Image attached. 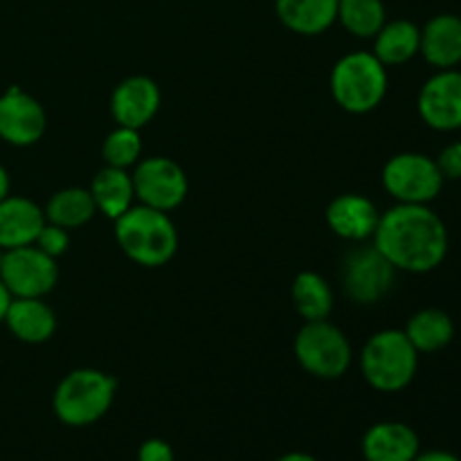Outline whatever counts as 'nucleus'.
<instances>
[{"mask_svg": "<svg viewBox=\"0 0 461 461\" xmlns=\"http://www.w3.org/2000/svg\"><path fill=\"white\" fill-rule=\"evenodd\" d=\"M372 239L385 259L403 273H432L448 255V230L428 205L396 203L381 214Z\"/></svg>", "mask_w": 461, "mask_h": 461, "instance_id": "nucleus-1", "label": "nucleus"}, {"mask_svg": "<svg viewBox=\"0 0 461 461\" xmlns=\"http://www.w3.org/2000/svg\"><path fill=\"white\" fill-rule=\"evenodd\" d=\"M115 239L122 252L144 268L169 264L178 252V230L169 212L133 205L115 221Z\"/></svg>", "mask_w": 461, "mask_h": 461, "instance_id": "nucleus-2", "label": "nucleus"}, {"mask_svg": "<svg viewBox=\"0 0 461 461\" xmlns=\"http://www.w3.org/2000/svg\"><path fill=\"white\" fill-rule=\"evenodd\" d=\"M117 381L99 369L81 367L61 378L52 396V410L68 428H86L106 417L115 401Z\"/></svg>", "mask_w": 461, "mask_h": 461, "instance_id": "nucleus-3", "label": "nucleus"}, {"mask_svg": "<svg viewBox=\"0 0 461 461\" xmlns=\"http://www.w3.org/2000/svg\"><path fill=\"white\" fill-rule=\"evenodd\" d=\"M419 369V351L408 340L405 331L385 329L365 342L360 351V372L365 381L383 394L405 390Z\"/></svg>", "mask_w": 461, "mask_h": 461, "instance_id": "nucleus-4", "label": "nucleus"}, {"mask_svg": "<svg viewBox=\"0 0 461 461\" xmlns=\"http://www.w3.org/2000/svg\"><path fill=\"white\" fill-rule=\"evenodd\" d=\"M331 95L338 106L354 115L372 113L387 95V68L374 52L345 54L331 70Z\"/></svg>", "mask_w": 461, "mask_h": 461, "instance_id": "nucleus-5", "label": "nucleus"}, {"mask_svg": "<svg viewBox=\"0 0 461 461\" xmlns=\"http://www.w3.org/2000/svg\"><path fill=\"white\" fill-rule=\"evenodd\" d=\"M297 363L315 378H340L351 365V345L345 333L329 320L306 322L293 342Z\"/></svg>", "mask_w": 461, "mask_h": 461, "instance_id": "nucleus-6", "label": "nucleus"}, {"mask_svg": "<svg viewBox=\"0 0 461 461\" xmlns=\"http://www.w3.org/2000/svg\"><path fill=\"white\" fill-rule=\"evenodd\" d=\"M383 187L396 203L405 205H428L435 201L444 187V176L435 158L426 153H396L383 167Z\"/></svg>", "mask_w": 461, "mask_h": 461, "instance_id": "nucleus-7", "label": "nucleus"}, {"mask_svg": "<svg viewBox=\"0 0 461 461\" xmlns=\"http://www.w3.org/2000/svg\"><path fill=\"white\" fill-rule=\"evenodd\" d=\"M396 268L376 246L354 248L342 264V288L356 304H376L394 286Z\"/></svg>", "mask_w": 461, "mask_h": 461, "instance_id": "nucleus-8", "label": "nucleus"}, {"mask_svg": "<svg viewBox=\"0 0 461 461\" xmlns=\"http://www.w3.org/2000/svg\"><path fill=\"white\" fill-rule=\"evenodd\" d=\"M131 178H133L135 198L140 201V205L171 212L183 205V201L187 198V176H185L183 167L171 158H144L135 165Z\"/></svg>", "mask_w": 461, "mask_h": 461, "instance_id": "nucleus-9", "label": "nucleus"}, {"mask_svg": "<svg viewBox=\"0 0 461 461\" xmlns=\"http://www.w3.org/2000/svg\"><path fill=\"white\" fill-rule=\"evenodd\" d=\"M0 282L12 297H45L59 282L57 259L36 246L5 250Z\"/></svg>", "mask_w": 461, "mask_h": 461, "instance_id": "nucleus-10", "label": "nucleus"}, {"mask_svg": "<svg viewBox=\"0 0 461 461\" xmlns=\"http://www.w3.org/2000/svg\"><path fill=\"white\" fill-rule=\"evenodd\" d=\"M48 115L39 99L18 86L0 95V140L12 147H32L43 138Z\"/></svg>", "mask_w": 461, "mask_h": 461, "instance_id": "nucleus-11", "label": "nucleus"}, {"mask_svg": "<svg viewBox=\"0 0 461 461\" xmlns=\"http://www.w3.org/2000/svg\"><path fill=\"white\" fill-rule=\"evenodd\" d=\"M421 120L430 129L450 133L461 129V72L439 70L421 86L417 99Z\"/></svg>", "mask_w": 461, "mask_h": 461, "instance_id": "nucleus-12", "label": "nucleus"}, {"mask_svg": "<svg viewBox=\"0 0 461 461\" xmlns=\"http://www.w3.org/2000/svg\"><path fill=\"white\" fill-rule=\"evenodd\" d=\"M162 95L153 79L144 75L120 81L111 95V113L117 126L144 129L160 111Z\"/></svg>", "mask_w": 461, "mask_h": 461, "instance_id": "nucleus-13", "label": "nucleus"}, {"mask_svg": "<svg viewBox=\"0 0 461 461\" xmlns=\"http://www.w3.org/2000/svg\"><path fill=\"white\" fill-rule=\"evenodd\" d=\"M381 214L372 198L363 194H342L327 207V223L345 241L365 243L374 237Z\"/></svg>", "mask_w": 461, "mask_h": 461, "instance_id": "nucleus-14", "label": "nucleus"}, {"mask_svg": "<svg viewBox=\"0 0 461 461\" xmlns=\"http://www.w3.org/2000/svg\"><path fill=\"white\" fill-rule=\"evenodd\" d=\"M421 450L414 428L401 421H378L363 437L365 461H412Z\"/></svg>", "mask_w": 461, "mask_h": 461, "instance_id": "nucleus-15", "label": "nucleus"}, {"mask_svg": "<svg viewBox=\"0 0 461 461\" xmlns=\"http://www.w3.org/2000/svg\"><path fill=\"white\" fill-rule=\"evenodd\" d=\"M45 212L25 196H12L0 201V248L34 246L36 237L43 230Z\"/></svg>", "mask_w": 461, "mask_h": 461, "instance_id": "nucleus-16", "label": "nucleus"}, {"mask_svg": "<svg viewBox=\"0 0 461 461\" xmlns=\"http://www.w3.org/2000/svg\"><path fill=\"white\" fill-rule=\"evenodd\" d=\"M12 336L25 345H43L57 331V315L43 297H12L5 322Z\"/></svg>", "mask_w": 461, "mask_h": 461, "instance_id": "nucleus-17", "label": "nucleus"}, {"mask_svg": "<svg viewBox=\"0 0 461 461\" xmlns=\"http://www.w3.org/2000/svg\"><path fill=\"white\" fill-rule=\"evenodd\" d=\"M430 66L450 70L461 63V18L455 14H437L421 27V48Z\"/></svg>", "mask_w": 461, "mask_h": 461, "instance_id": "nucleus-18", "label": "nucleus"}, {"mask_svg": "<svg viewBox=\"0 0 461 461\" xmlns=\"http://www.w3.org/2000/svg\"><path fill=\"white\" fill-rule=\"evenodd\" d=\"M275 12L295 34L318 36L338 21V0H275Z\"/></svg>", "mask_w": 461, "mask_h": 461, "instance_id": "nucleus-19", "label": "nucleus"}, {"mask_svg": "<svg viewBox=\"0 0 461 461\" xmlns=\"http://www.w3.org/2000/svg\"><path fill=\"white\" fill-rule=\"evenodd\" d=\"M90 194H93L97 212H102L111 221H117L133 207V178L131 174H126V169L106 165L95 174L93 183H90Z\"/></svg>", "mask_w": 461, "mask_h": 461, "instance_id": "nucleus-20", "label": "nucleus"}, {"mask_svg": "<svg viewBox=\"0 0 461 461\" xmlns=\"http://www.w3.org/2000/svg\"><path fill=\"white\" fill-rule=\"evenodd\" d=\"M421 48V30L412 21L385 23L376 36H374V57L383 66H403L414 59Z\"/></svg>", "mask_w": 461, "mask_h": 461, "instance_id": "nucleus-21", "label": "nucleus"}, {"mask_svg": "<svg viewBox=\"0 0 461 461\" xmlns=\"http://www.w3.org/2000/svg\"><path fill=\"white\" fill-rule=\"evenodd\" d=\"M403 331L419 354H435L453 342L455 322L446 311L423 309L408 320Z\"/></svg>", "mask_w": 461, "mask_h": 461, "instance_id": "nucleus-22", "label": "nucleus"}, {"mask_svg": "<svg viewBox=\"0 0 461 461\" xmlns=\"http://www.w3.org/2000/svg\"><path fill=\"white\" fill-rule=\"evenodd\" d=\"M43 212L48 223L59 225L63 230H75L93 221V216L97 214V205H95L90 189L66 187L52 194Z\"/></svg>", "mask_w": 461, "mask_h": 461, "instance_id": "nucleus-23", "label": "nucleus"}, {"mask_svg": "<svg viewBox=\"0 0 461 461\" xmlns=\"http://www.w3.org/2000/svg\"><path fill=\"white\" fill-rule=\"evenodd\" d=\"M293 306L306 322L329 320L333 311V291L322 275L304 270L293 282Z\"/></svg>", "mask_w": 461, "mask_h": 461, "instance_id": "nucleus-24", "label": "nucleus"}, {"mask_svg": "<svg viewBox=\"0 0 461 461\" xmlns=\"http://www.w3.org/2000/svg\"><path fill=\"white\" fill-rule=\"evenodd\" d=\"M338 21L356 39H374L385 25L383 0H338Z\"/></svg>", "mask_w": 461, "mask_h": 461, "instance_id": "nucleus-25", "label": "nucleus"}, {"mask_svg": "<svg viewBox=\"0 0 461 461\" xmlns=\"http://www.w3.org/2000/svg\"><path fill=\"white\" fill-rule=\"evenodd\" d=\"M140 153H142V138H140L138 129L117 126V129L111 131L108 138L104 140L102 156L108 167L129 169V167L138 165Z\"/></svg>", "mask_w": 461, "mask_h": 461, "instance_id": "nucleus-26", "label": "nucleus"}, {"mask_svg": "<svg viewBox=\"0 0 461 461\" xmlns=\"http://www.w3.org/2000/svg\"><path fill=\"white\" fill-rule=\"evenodd\" d=\"M34 246L41 248L45 255L59 259V257L70 248V237H68V230L59 228V225L54 223H45L43 230L39 232V237H36Z\"/></svg>", "mask_w": 461, "mask_h": 461, "instance_id": "nucleus-27", "label": "nucleus"}, {"mask_svg": "<svg viewBox=\"0 0 461 461\" xmlns=\"http://www.w3.org/2000/svg\"><path fill=\"white\" fill-rule=\"evenodd\" d=\"M435 162L444 180H461V140L446 144L439 156L435 158Z\"/></svg>", "mask_w": 461, "mask_h": 461, "instance_id": "nucleus-28", "label": "nucleus"}, {"mask_svg": "<svg viewBox=\"0 0 461 461\" xmlns=\"http://www.w3.org/2000/svg\"><path fill=\"white\" fill-rule=\"evenodd\" d=\"M138 461H176V453L169 441L153 437V439L142 441L138 448Z\"/></svg>", "mask_w": 461, "mask_h": 461, "instance_id": "nucleus-29", "label": "nucleus"}, {"mask_svg": "<svg viewBox=\"0 0 461 461\" xmlns=\"http://www.w3.org/2000/svg\"><path fill=\"white\" fill-rule=\"evenodd\" d=\"M412 461H461L455 453L448 450H419V455Z\"/></svg>", "mask_w": 461, "mask_h": 461, "instance_id": "nucleus-30", "label": "nucleus"}, {"mask_svg": "<svg viewBox=\"0 0 461 461\" xmlns=\"http://www.w3.org/2000/svg\"><path fill=\"white\" fill-rule=\"evenodd\" d=\"M9 302H12V295H9V291L5 288V284L0 282V324L5 322V313H7L9 309Z\"/></svg>", "mask_w": 461, "mask_h": 461, "instance_id": "nucleus-31", "label": "nucleus"}, {"mask_svg": "<svg viewBox=\"0 0 461 461\" xmlns=\"http://www.w3.org/2000/svg\"><path fill=\"white\" fill-rule=\"evenodd\" d=\"M275 461H320V459L313 457V455H309V453H300V450H295V453H286Z\"/></svg>", "mask_w": 461, "mask_h": 461, "instance_id": "nucleus-32", "label": "nucleus"}, {"mask_svg": "<svg viewBox=\"0 0 461 461\" xmlns=\"http://www.w3.org/2000/svg\"><path fill=\"white\" fill-rule=\"evenodd\" d=\"M9 187H12V183H9L7 169H5V167L0 165V201L9 196Z\"/></svg>", "mask_w": 461, "mask_h": 461, "instance_id": "nucleus-33", "label": "nucleus"}, {"mask_svg": "<svg viewBox=\"0 0 461 461\" xmlns=\"http://www.w3.org/2000/svg\"><path fill=\"white\" fill-rule=\"evenodd\" d=\"M3 257H5V250H3V248H0V264H3Z\"/></svg>", "mask_w": 461, "mask_h": 461, "instance_id": "nucleus-34", "label": "nucleus"}]
</instances>
